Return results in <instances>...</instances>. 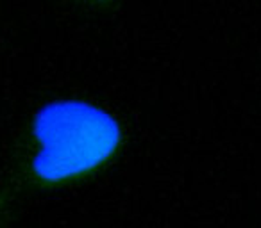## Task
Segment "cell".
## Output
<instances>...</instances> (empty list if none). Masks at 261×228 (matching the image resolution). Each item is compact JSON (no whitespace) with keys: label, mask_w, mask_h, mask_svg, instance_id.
Masks as SVG:
<instances>
[{"label":"cell","mask_w":261,"mask_h":228,"mask_svg":"<svg viewBox=\"0 0 261 228\" xmlns=\"http://www.w3.org/2000/svg\"><path fill=\"white\" fill-rule=\"evenodd\" d=\"M41 150L33 162L43 182H63L104 164L120 145V127L108 112L84 102L63 100L43 107L34 120Z\"/></svg>","instance_id":"obj_1"}]
</instances>
